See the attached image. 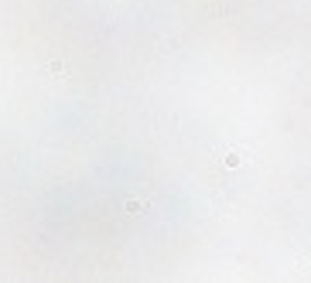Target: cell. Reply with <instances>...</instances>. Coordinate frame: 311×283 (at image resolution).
Returning <instances> with one entry per match:
<instances>
[{
  "label": "cell",
  "instance_id": "cell-3",
  "mask_svg": "<svg viewBox=\"0 0 311 283\" xmlns=\"http://www.w3.org/2000/svg\"><path fill=\"white\" fill-rule=\"evenodd\" d=\"M48 72H52L55 79H65V62H62V58H55V62H48Z\"/></svg>",
  "mask_w": 311,
  "mask_h": 283
},
{
  "label": "cell",
  "instance_id": "cell-1",
  "mask_svg": "<svg viewBox=\"0 0 311 283\" xmlns=\"http://www.w3.org/2000/svg\"><path fill=\"white\" fill-rule=\"evenodd\" d=\"M239 164H243V154H239V150H226L222 167H239Z\"/></svg>",
  "mask_w": 311,
  "mask_h": 283
},
{
  "label": "cell",
  "instance_id": "cell-2",
  "mask_svg": "<svg viewBox=\"0 0 311 283\" xmlns=\"http://www.w3.org/2000/svg\"><path fill=\"white\" fill-rule=\"evenodd\" d=\"M147 208H150L147 201H137V198H130V201H127V212H130V215H144Z\"/></svg>",
  "mask_w": 311,
  "mask_h": 283
}]
</instances>
